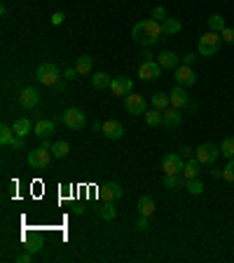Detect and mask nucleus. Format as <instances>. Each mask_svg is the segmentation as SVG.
<instances>
[{
  "label": "nucleus",
  "instance_id": "nucleus-1",
  "mask_svg": "<svg viewBox=\"0 0 234 263\" xmlns=\"http://www.w3.org/2000/svg\"><path fill=\"white\" fill-rule=\"evenodd\" d=\"M59 68H56V64H52V61H45V64H40V66L35 68V78H38V82L40 85H45V87H54L56 82H59Z\"/></svg>",
  "mask_w": 234,
  "mask_h": 263
},
{
  "label": "nucleus",
  "instance_id": "nucleus-2",
  "mask_svg": "<svg viewBox=\"0 0 234 263\" xmlns=\"http://www.w3.org/2000/svg\"><path fill=\"white\" fill-rule=\"evenodd\" d=\"M220 33H213V31H208V33H204L199 38V54L201 57H213V54H218V49H220Z\"/></svg>",
  "mask_w": 234,
  "mask_h": 263
},
{
  "label": "nucleus",
  "instance_id": "nucleus-3",
  "mask_svg": "<svg viewBox=\"0 0 234 263\" xmlns=\"http://www.w3.org/2000/svg\"><path fill=\"white\" fill-rule=\"evenodd\" d=\"M52 150L45 148V146H40V148H33L31 153H28V165L33 169H47L49 167V162H52Z\"/></svg>",
  "mask_w": 234,
  "mask_h": 263
},
{
  "label": "nucleus",
  "instance_id": "nucleus-4",
  "mask_svg": "<svg viewBox=\"0 0 234 263\" xmlns=\"http://www.w3.org/2000/svg\"><path fill=\"white\" fill-rule=\"evenodd\" d=\"M61 120L68 129H85L87 127V115L82 113L80 108H68L66 113L61 115Z\"/></svg>",
  "mask_w": 234,
  "mask_h": 263
},
{
  "label": "nucleus",
  "instance_id": "nucleus-5",
  "mask_svg": "<svg viewBox=\"0 0 234 263\" xmlns=\"http://www.w3.org/2000/svg\"><path fill=\"white\" fill-rule=\"evenodd\" d=\"M218 155H222V153L215 143H201L199 148L194 150V157H197L201 165H213V162L218 160Z\"/></svg>",
  "mask_w": 234,
  "mask_h": 263
},
{
  "label": "nucleus",
  "instance_id": "nucleus-6",
  "mask_svg": "<svg viewBox=\"0 0 234 263\" xmlns=\"http://www.w3.org/2000/svg\"><path fill=\"white\" fill-rule=\"evenodd\" d=\"M183 167H185V157L181 153H167L162 160L164 174H183Z\"/></svg>",
  "mask_w": 234,
  "mask_h": 263
},
{
  "label": "nucleus",
  "instance_id": "nucleus-7",
  "mask_svg": "<svg viewBox=\"0 0 234 263\" xmlns=\"http://www.w3.org/2000/svg\"><path fill=\"white\" fill-rule=\"evenodd\" d=\"M138 75H140V80H145V82H152V80H157L162 75V66L157 64L154 59H150V61H143L138 66Z\"/></svg>",
  "mask_w": 234,
  "mask_h": 263
},
{
  "label": "nucleus",
  "instance_id": "nucleus-8",
  "mask_svg": "<svg viewBox=\"0 0 234 263\" xmlns=\"http://www.w3.org/2000/svg\"><path fill=\"white\" fill-rule=\"evenodd\" d=\"M99 195H101V200H103V202H115V200H120V197L124 195V190H122V186L117 181H108V183H103V186H101Z\"/></svg>",
  "mask_w": 234,
  "mask_h": 263
},
{
  "label": "nucleus",
  "instance_id": "nucleus-9",
  "mask_svg": "<svg viewBox=\"0 0 234 263\" xmlns=\"http://www.w3.org/2000/svg\"><path fill=\"white\" fill-rule=\"evenodd\" d=\"M129 115H145L147 113V103L140 94H127V101H124Z\"/></svg>",
  "mask_w": 234,
  "mask_h": 263
},
{
  "label": "nucleus",
  "instance_id": "nucleus-10",
  "mask_svg": "<svg viewBox=\"0 0 234 263\" xmlns=\"http://www.w3.org/2000/svg\"><path fill=\"white\" fill-rule=\"evenodd\" d=\"M174 78H176V82H178L181 87H192L194 82H197V75H194L192 66H187V64H181V66L176 68Z\"/></svg>",
  "mask_w": 234,
  "mask_h": 263
},
{
  "label": "nucleus",
  "instance_id": "nucleus-11",
  "mask_svg": "<svg viewBox=\"0 0 234 263\" xmlns=\"http://www.w3.org/2000/svg\"><path fill=\"white\" fill-rule=\"evenodd\" d=\"M131 89H134V82H131V78H127V75H117V78H113L110 94L124 96V94H131Z\"/></svg>",
  "mask_w": 234,
  "mask_h": 263
},
{
  "label": "nucleus",
  "instance_id": "nucleus-12",
  "mask_svg": "<svg viewBox=\"0 0 234 263\" xmlns=\"http://www.w3.org/2000/svg\"><path fill=\"white\" fill-rule=\"evenodd\" d=\"M38 101H40V94H38V89L35 87H24L19 94V106L26 108V111H33L35 106H38Z\"/></svg>",
  "mask_w": 234,
  "mask_h": 263
},
{
  "label": "nucleus",
  "instance_id": "nucleus-13",
  "mask_svg": "<svg viewBox=\"0 0 234 263\" xmlns=\"http://www.w3.org/2000/svg\"><path fill=\"white\" fill-rule=\"evenodd\" d=\"M157 64L162 68H178L181 66V57L176 52H171V49H164V52L157 54Z\"/></svg>",
  "mask_w": 234,
  "mask_h": 263
},
{
  "label": "nucleus",
  "instance_id": "nucleus-14",
  "mask_svg": "<svg viewBox=\"0 0 234 263\" xmlns=\"http://www.w3.org/2000/svg\"><path fill=\"white\" fill-rule=\"evenodd\" d=\"M164 113V127H178L183 122V113H181V108H174V106H169L167 111H162Z\"/></svg>",
  "mask_w": 234,
  "mask_h": 263
},
{
  "label": "nucleus",
  "instance_id": "nucleus-15",
  "mask_svg": "<svg viewBox=\"0 0 234 263\" xmlns=\"http://www.w3.org/2000/svg\"><path fill=\"white\" fill-rule=\"evenodd\" d=\"M103 134H106L108 139H122V136H124V125L117 120L103 122Z\"/></svg>",
  "mask_w": 234,
  "mask_h": 263
},
{
  "label": "nucleus",
  "instance_id": "nucleus-16",
  "mask_svg": "<svg viewBox=\"0 0 234 263\" xmlns=\"http://www.w3.org/2000/svg\"><path fill=\"white\" fill-rule=\"evenodd\" d=\"M169 99H171V106L174 108H185L187 103V94H185V87H181V85H176L171 92H169Z\"/></svg>",
  "mask_w": 234,
  "mask_h": 263
},
{
  "label": "nucleus",
  "instance_id": "nucleus-17",
  "mask_svg": "<svg viewBox=\"0 0 234 263\" xmlns=\"http://www.w3.org/2000/svg\"><path fill=\"white\" fill-rule=\"evenodd\" d=\"M187 186V179L183 174H164V188L169 190H183Z\"/></svg>",
  "mask_w": 234,
  "mask_h": 263
},
{
  "label": "nucleus",
  "instance_id": "nucleus-18",
  "mask_svg": "<svg viewBox=\"0 0 234 263\" xmlns=\"http://www.w3.org/2000/svg\"><path fill=\"white\" fill-rule=\"evenodd\" d=\"M54 132V120H38L35 122V127H33V134L38 136V139H47V136Z\"/></svg>",
  "mask_w": 234,
  "mask_h": 263
},
{
  "label": "nucleus",
  "instance_id": "nucleus-19",
  "mask_svg": "<svg viewBox=\"0 0 234 263\" xmlns=\"http://www.w3.org/2000/svg\"><path fill=\"white\" fill-rule=\"evenodd\" d=\"M92 85H94V89H99V92H108L110 85H113V78H110L108 73H94Z\"/></svg>",
  "mask_w": 234,
  "mask_h": 263
},
{
  "label": "nucleus",
  "instance_id": "nucleus-20",
  "mask_svg": "<svg viewBox=\"0 0 234 263\" xmlns=\"http://www.w3.org/2000/svg\"><path fill=\"white\" fill-rule=\"evenodd\" d=\"M136 207H138V214H140V216H147V219H150V216L154 214V209H157V207H154V200H152L150 195H143V197H140Z\"/></svg>",
  "mask_w": 234,
  "mask_h": 263
},
{
  "label": "nucleus",
  "instance_id": "nucleus-21",
  "mask_svg": "<svg viewBox=\"0 0 234 263\" xmlns=\"http://www.w3.org/2000/svg\"><path fill=\"white\" fill-rule=\"evenodd\" d=\"M199 169H201V162L197 160V157H190V160H185L183 176H185V179H197V176H199Z\"/></svg>",
  "mask_w": 234,
  "mask_h": 263
},
{
  "label": "nucleus",
  "instance_id": "nucleus-22",
  "mask_svg": "<svg viewBox=\"0 0 234 263\" xmlns=\"http://www.w3.org/2000/svg\"><path fill=\"white\" fill-rule=\"evenodd\" d=\"M31 132H33V122L28 120V118H19V120L14 122V134H19L26 139Z\"/></svg>",
  "mask_w": 234,
  "mask_h": 263
},
{
  "label": "nucleus",
  "instance_id": "nucleus-23",
  "mask_svg": "<svg viewBox=\"0 0 234 263\" xmlns=\"http://www.w3.org/2000/svg\"><path fill=\"white\" fill-rule=\"evenodd\" d=\"M225 28H227V24H225V17H222V14H211V17H208V31L222 33Z\"/></svg>",
  "mask_w": 234,
  "mask_h": 263
},
{
  "label": "nucleus",
  "instance_id": "nucleus-24",
  "mask_svg": "<svg viewBox=\"0 0 234 263\" xmlns=\"http://www.w3.org/2000/svg\"><path fill=\"white\" fill-rule=\"evenodd\" d=\"M92 66H94V59L89 57V54H82V57H77V61H75V68H77V73L80 75H89Z\"/></svg>",
  "mask_w": 234,
  "mask_h": 263
},
{
  "label": "nucleus",
  "instance_id": "nucleus-25",
  "mask_svg": "<svg viewBox=\"0 0 234 263\" xmlns=\"http://www.w3.org/2000/svg\"><path fill=\"white\" fill-rule=\"evenodd\" d=\"M181 28H183L181 19H171V17H167V19L162 21V31H164V35H174V33H178Z\"/></svg>",
  "mask_w": 234,
  "mask_h": 263
},
{
  "label": "nucleus",
  "instance_id": "nucleus-26",
  "mask_svg": "<svg viewBox=\"0 0 234 263\" xmlns=\"http://www.w3.org/2000/svg\"><path fill=\"white\" fill-rule=\"evenodd\" d=\"M169 106H171L169 94H164V92H154L152 94V108H157V111H167Z\"/></svg>",
  "mask_w": 234,
  "mask_h": 263
},
{
  "label": "nucleus",
  "instance_id": "nucleus-27",
  "mask_svg": "<svg viewBox=\"0 0 234 263\" xmlns=\"http://www.w3.org/2000/svg\"><path fill=\"white\" fill-rule=\"evenodd\" d=\"M145 122L150 125V127H160V125H164V113L157 111V108H152V111H147L145 113Z\"/></svg>",
  "mask_w": 234,
  "mask_h": 263
},
{
  "label": "nucleus",
  "instance_id": "nucleus-28",
  "mask_svg": "<svg viewBox=\"0 0 234 263\" xmlns=\"http://www.w3.org/2000/svg\"><path fill=\"white\" fill-rule=\"evenodd\" d=\"M99 216L103 219V221H113L115 216H117V212H115V207H113V202H103L99 207Z\"/></svg>",
  "mask_w": 234,
  "mask_h": 263
},
{
  "label": "nucleus",
  "instance_id": "nucleus-29",
  "mask_svg": "<svg viewBox=\"0 0 234 263\" xmlns=\"http://www.w3.org/2000/svg\"><path fill=\"white\" fill-rule=\"evenodd\" d=\"M52 155L54 157H66L68 155V150H70V143L68 141H56V143H52Z\"/></svg>",
  "mask_w": 234,
  "mask_h": 263
},
{
  "label": "nucleus",
  "instance_id": "nucleus-30",
  "mask_svg": "<svg viewBox=\"0 0 234 263\" xmlns=\"http://www.w3.org/2000/svg\"><path fill=\"white\" fill-rule=\"evenodd\" d=\"M14 139V127H10V125H0V143L3 146H10Z\"/></svg>",
  "mask_w": 234,
  "mask_h": 263
},
{
  "label": "nucleus",
  "instance_id": "nucleus-31",
  "mask_svg": "<svg viewBox=\"0 0 234 263\" xmlns=\"http://www.w3.org/2000/svg\"><path fill=\"white\" fill-rule=\"evenodd\" d=\"M220 153L227 157V160H234V136H227V139L220 143Z\"/></svg>",
  "mask_w": 234,
  "mask_h": 263
},
{
  "label": "nucleus",
  "instance_id": "nucleus-32",
  "mask_svg": "<svg viewBox=\"0 0 234 263\" xmlns=\"http://www.w3.org/2000/svg\"><path fill=\"white\" fill-rule=\"evenodd\" d=\"M185 190L190 195H201V193H204V183H201L199 179H187Z\"/></svg>",
  "mask_w": 234,
  "mask_h": 263
},
{
  "label": "nucleus",
  "instance_id": "nucleus-33",
  "mask_svg": "<svg viewBox=\"0 0 234 263\" xmlns=\"http://www.w3.org/2000/svg\"><path fill=\"white\" fill-rule=\"evenodd\" d=\"M222 181L234 183V160H229L227 165H225V169H222Z\"/></svg>",
  "mask_w": 234,
  "mask_h": 263
},
{
  "label": "nucleus",
  "instance_id": "nucleus-34",
  "mask_svg": "<svg viewBox=\"0 0 234 263\" xmlns=\"http://www.w3.org/2000/svg\"><path fill=\"white\" fill-rule=\"evenodd\" d=\"M167 17H169V14H167V10H164V7H154V10H152V19H157V21H164V19H167Z\"/></svg>",
  "mask_w": 234,
  "mask_h": 263
},
{
  "label": "nucleus",
  "instance_id": "nucleus-35",
  "mask_svg": "<svg viewBox=\"0 0 234 263\" xmlns=\"http://www.w3.org/2000/svg\"><path fill=\"white\" fill-rule=\"evenodd\" d=\"M220 38H222V40H225V42H227V45H234V28H225V31H222V33H220Z\"/></svg>",
  "mask_w": 234,
  "mask_h": 263
},
{
  "label": "nucleus",
  "instance_id": "nucleus-36",
  "mask_svg": "<svg viewBox=\"0 0 234 263\" xmlns=\"http://www.w3.org/2000/svg\"><path fill=\"white\" fill-rule=\"evenodd\" d=\"M33 261V251H24L19 256H14V263H31Z\"/></svg>",
  "mask_w": 234,
  "mask_h": 263
},
{
  "label": "nucleus",
  "instance_id": "nucleus-37",
  "mask_svg": "<svg viewBox=\"0 0 234 263\" xmlns=\"http://www.w3.org/2000/svg\"><path fill=\"white\" fill-rule=\"evenodd\" d=\"M24 249H26V251H33V254H35V251H40V249H42V242H40V240L26 242V244H24Z\"/></svg>",
  "mask_w": 234,
  "mask_h": 263
},
{
  "label": "nucleus",
  "instance_id": "nucleus-38",
  "mask_svg": "<svg viewBox=\"0 0 234 263\" xmlns=\"http://www.w3.org/2000/svg\"><path fill=\"white\" fill-rule=\"evenodd\" d=\"M63 19H66V14H63V12H54L52 14V26H61Z\"/></svg>",
  "mask_w": 234,
  "mask_h": 263
},
{
  "label": "nucleus",
  "instance_id": "nucleus-39",
  "mask_svg": "<svg viewBox=\"0 0 234 263\" xmlns=\"http://www.w3.org/2000/svg\"><path fill=\"white\" fill-rule=\"evenodd\" d=\"M77 75H80V73H77V68H70V66H68L66 71H63V78H66V80H75Z\"/></svg>",
  "mask_w": 234,
  "mask_h": 263
},
{
  "label": "nucleus",
  "instance_id": "nucleus-40",
  "mask_svg": "<svg viewBox=\"0 0 234 263\" xmlns=\"http://www.w3.org/2000/svg\"><path fill=\"white\" fill-rule=\"evenodd\" d=\"M136 228H138V230H147V228H150V223H147V216H140L138 221H136Z\"/></svg>",
  "mask_w": 234,
  "mask_h": 263
},
{
  "label": "nucleus",
  "instance_id": "nucleus-41",
  "mask_svg": "<svg viewBox=\"0 0 234 263\" xmlns=\"http://www.w3.org/2000/svg\"><path fill=\"white\" fill-rule=\"evenodd\" d=\"M12 148H24V136H19V134H14V139H12V143H10Z\"/></svg>",
  "mask_w": 234,
  "mask_h": 263
},
{
  "label": "nucleus",
  "instance_id": "nucleus-42",
  "mask_svg": "<svg viewBox=\"0 0 234 263\" xmlns=\"http://www.w3.org/2000/svg\"><path fill=\"white\" fill-rule=\"evenodd\" d=\"M181 59H183V64H187V66H192L194 61H197V54H183Z\"/></svg>",
  "mask_w": 234,
  "mask_h": 263
},
{
  "label": "nucleus",
  "instance_id": "nucleus-43",
  "mask_svg": "<svg viewBox=\"0 0 234 263\" xmlns=\"http://www.w3.org/2000/svg\"><path fill=\"white\" fill-rule=\"evenodd\" d=\"M181 155L185 157V160H190V157H194V150L190 148V146H183V148H181Z\"/></svg>",
  "mask_w": 234,
  "mask_h": 263
},
{
  "label": "nucleus",
  "instance_id": "nucleus-44",
  "mask_svg": "<svg viewBox=\"0 0 234 263\" xmlns=\"http://www.w3.org/2000/svg\"><path fill=\"white\" fill-rule=\"evenodd\" d=\"M92 129H94V132H103V122H101V120H94V122H92Z\"/></svg>",
  "mask_w": 234,
  "mask_h": 263
},
{
  "label": "nucleus",
  "instance_id": "nucleus-45",
  "mask_svg": "<svg viewBox=\"0 0 234 263\" xmlns=\"http://www.w3.org/2000/svg\"><path fill=\"white\" fill-rule=\"evenodd\" d=\"M152 57H154V54L150 52V49H143V61H150Z\"/></svg>",
  "mask_w": 234,
  "mask_h": 263
},
{
  "label": "nucleus",
  "instance_id": "nucleus-46",
  "mask_svg": "<svg viewBox=\"0 0 234 263\" xmlns=\"http://www.w3.org/2000/svg\"><path fill=\"white\" fill-rule=\"evenodd\" d=\"M73 212H75V214H85V207H82V204H75Z\"/></svg>",
  "mask_w": 234,
  "mask_h": 263
},
{
  "label": "nucleus",
  "instance_id": "nucleus-47",
  "mask_svg": "<svg viewBox=\"0 0 234 263\" xmlns=\"http://www.w3.org/2000/svg\"><path fill=\"white\" fill-rule=\"evenodd\" d=\"M211 176H213V179H218V176H222V169H211Z\"/></svg>",
  "mask_w": 234,
  "mask_h": 263
}]
</instances>
